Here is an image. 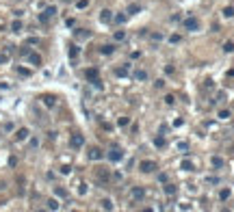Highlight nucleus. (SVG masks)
<instances>
[{"label":"nucleus","instance_id":"b1692460","mask_svg":"<svg viewBox=\"0 0 234 212\" xmlns=\"http://www.w3.org/2000/svg\"><path fill=\"white\" fill-rule=\"evenodd\" d=\"M139 11H141V7H139V5H130V7H128V15H137Z\"/></svg>","mask_w":234,"mask_h":212},{"label":"nucleus","instance_id":"a18cd8bd","mask_svg":"<svg viewBox=\"0 0 234 212\" xmlns=\"http://www.w3.org/2000/svg\"><path fill=\"white\" fill-rule=\"evenodd\" d=\"M165 74H174V67L171 65H165Z\"/></svg>","mask_w":234,"mask_h":212},{"label":"nucleus","instance_id":"79ce46f5","mask_svg":"<svg viewBox=\"0 0 234 212\" xmlns=\"http://www.w3.org/2000/svg\"><path fill=\"white\" fill-rule=\"evenodd\" d=\"M48 20H50V17L46 15V13H41V15H39V22H41V24H46V22H48Z\"/></svg>","mask_w":234,"mask_h":212},{"label":"nucleus","instance_id":"aec40b11","mask_svg":"<svg viewBox=\"0 0 234 212\" xmlns=\"http://www.w3.org/2000/svg\"><path fill=\"white\" fill-rule=\"evenodd\" d=\"M46 203H48V210H59V201H57L54 197H52V199H48Z\"/></svg>","mask_w":234,"mask_h":212},{"label":"nucleus","instance_id":"7ed1b4c3","mask_svg":"<svg viewBox=\"0 0 234 212\" xmlns=\"http://www.w3.org/2000/svg\"><path fill=\"white\" fill-rule=\"evenodd\" d=\"M108 160H111V162H119V160H124V152H122V147H111V152H108Z\"/></svg>","mask_w":234,"mask_h":212},{"label":"nucleus","instance_id":"9b49d317","mask_svg":"<svg viewBox=\"0 0 234 212\" xmlns=\"http://www.w3.org/2000/svg\"><path fill=\"white\" fill-rule=\"evenodd\" d=\"M100 52H102L104 56H111V54L115 52V45H113V43H106V45H102V48H100Z\"/></svg>","mask_w":234,"mask_h":212},{"label":"nucleus","instance_id":"ddd939ff","mask_svg":"<svg viewBox=\"0 0 234 212\" xmlns=\"http://www.w3.org/2000/svg\"><path fill=\"white\" fill-rule=\"evenodd\" d=\"M163 191H165V195H169V197H171V195H176V193H178V188L165 182V186H163Z\"/></svg>","mask_w":234,"mask_h":212},{"label":"nucleus","instance_id":"bb28decb","mask_svg":"<svg viewBox=\"0 0 234 212\" xmlns=\"http://www.w3.org/2000/svg\"><path fill=\"white\" fill-rule=\"evenodd\" d=\"M48 17H52V15H57V7H46V11H43Z\"/></svg>","mask_w":234,"mask_h":212},{"label":"nucleus","instance_id":"4468645a","mask_svg":"<svg viewBox=\"0 0 234 212\" xmlns=\"http://www.w3.org/2000/svg\"><path fill=\"white\" fill-rule=\"evenodd\" d=\"M180 167H182V171H195V164H193L191 160H182Z\"/></svg>","mask_w":234,"mask_h":212},{"label":"nucleus","instance_id":"4be33fe9","mask_svg":"<svg viewBox=\"0 0 234 212\" xmlns=\"http://www.w3.org/2000/svg\"><path fill=\"white\" fill-rule=\"evenodd\" d=\"M54 195H57V197H67V191H65V188H61V186H54Z\"/></svg>","mask_w":234,"mask_h":212},{"label":"nucleus","instance_id":"de8ad7c7","mask_svg":"<svg viewBox=\"0 0 234 212\" xmlns=\"http://www.w3.org/2000/svg\"><path fill=\"white\" fill-rule=\"evenodd\" d=\"M28 43H31V45H35V43H39V39H37V37H31V39H28Z\"/></svg>","mask_w":234,"mask_h":212},{"label":"nucleus","instance_id":"a19ab883","mask_svg":"<svg viewBox=\"0 0 234 212\" xmlns=\"http://www.w3.org/2000/svg\"><path fill=\"white\" fill-rule=\"evenodd\" d=\"M180 39H182V37H180V35H171V37H169V41H171V43H178V41H180Z\"/></svg>","mask_w":234,"mask_h":212},{"label":"nucleus","instance_id":"72a5a7b5","mask_svg":"<svg viewBox=\"0 0 234 212\" xmlns=\"http://www.w3.org/2000/svg\"><path fill=\"white\" fill-rule=\"evenodd\" d=\"M89 7V0H78L76 2V9H87Z\"/></svg>","mask_w":234,"mask_h":212},{"label":"nucleus","instance_id":"37998d69","mask_svg":"<svg viewBox=\"0 0 234 212\" xmlns=\"http://www.w3.org/2000/svg\"><path fill=\"white\" fill-rule=\"evenodd\" d=\"M15 164H17V158L11 156V158H9V167H15Z\"/></svg>","mask_w":234,"mask_h":212},{"label":"nucleus","instance_id":"c85d7f7f","mask_svg":"<svg viewBox=\"0 0 234 212\" xmlns=\"http://www.w3.org/2000/svg\"><path fill=\"white\" fill-rule=\"evenodd\" d=\"M163 100H165V104H167V106H171V104L176 102V98L171 95V93H167V95H165V98H163Z\"/></svg>","mask_w":234,"mask_h":212},{"label":"nucleus","instance_id":"5701e85b","mask_svg":"<svg viewBox=\"0 0 234 212\" xmlns=\"http://www.w3.org/2000/svg\"><path fill=\"white\" fill-rule=\"evenodd\" d=\"M11 31H13V33H20V31H22V22H20V17L11 24Z\"/></svg>","mask_w":234,"mask_h":212},{"label":"nucleus","instance_id":"423d86ee","mask_svg":"<svg viewBox=\"0 0 234 212\" xmlns=\"http://www.w3.org/2000/svg\"><path fill=\"white\" fill-rule=\"evenodd\" d=\"M100 22H102V24H111V22H113V11L102 9L100 11Z\"/></svg>","mask_w":234,"mask_h":212},{"label":"nucleus","instance_id":"c03bdc74","mask_svg":"<svg viewBox=\"0 0 234 212\" xmlns=\"http://www.w3.org/2000/svg\"><path fill=\"white\" fill-rule=\"evenodd\" d=\"M178 149H180V152H186V149H189V145H186V143H178Z\"/></svg>","mask_w":234,"mask_h":212},{"label":"nucleus","instance_id":"a878e982","mask_svg":"<svg viewBox=\"0 0 234 212\" xmlns=\"http://www.w3.org/2000/svg\"><path fill=\"white\" fill-rule=\"evenodd\" d=\"M17 74H20V76H24V78H28V76H31V69H26V67H17Z\"/></svg>","mask_w":234,"mask_h":212},{"label":"nucleus","instance_id":"cd10ccee","mask_svg":"<svg viewBox=\"0 0 234 212\" xmlns=\"http://www.w3.org/2000/svg\"><path fill=\"white\" fill-rule=\"evenodd\" d=\"M91 84H93V87H96L98 91H102V89H104V84H102V80H100V78H96V80H91Z\"/></svg>","mask_w":234,"mask_h":212},{"label":"nucleus","instance_id":"6ab92c4d","mask_svg":"<svg viewBox=\"0 0 234 212\" xmlns=\"http://www.w3.org/2000/svg\"><path fill=\"white\" fill-rule=\"evenodd\" d=\"M223 52H228V54L234 52V41H225V43H223Z\"/></svg>","mask_w":234,"mask_h":212},{"label":"nucleus","instance_id":"f704fd0d","mask_svg":"<svg viewBox=\"0 0 234 212\" xmlns=\"http://www.w3.org/2000/svg\"><path fill=\"white\" fill-rule=\"evenodd\" d=\"M223 15H225V17H232V15H234V7H225V9H223Z\"/></svg>","mask_w":234,"mask_h":212},{"label":"nucleus","instance_id":"c756f323","mask_svg":"<svg viewBox=\"0 0 234 212\" xmlns=\"http://www.w3.org/2000/svg\"><path fill=\"white\" fill-rule=\"evenodd\" d=\"M230 195H232V193H230V188H223V191L219 193V197H221L223 201H225V199H230Z\"/></svg>","mask_w":234,"mask_h":212},{"label":"nucleus","instance_id":"2f4dec72","mask_svg":"<svg viewBox=\"0 0 234 212\" xmlns=\"http://www.w3.org/2000/svg\"><path fill=\"white\" fill-rule=\"evenodd\" d=\"M102 208L104 210H113V201L111 199H102Z\"/></svg>","mask_w":234,"mask_h":212},{"label":"nucleus","instance_id":"ea45409f","mask_svg":"<svg viewBox=\"0 0 234 212\" xmlns=\"http://www.w3.org/2000/svg\"><path fill=\"white\" fill-rule=\"evenodd\" d=\"M76 37H80V39H85V37H89V33H87V31H76Z\"/></svg>","mask_w":234,"mask_h":212},{"label":"nucleus","instance_id":"6e6552de","mask_svg":"<svg viewBox=\"0 0 234 212\" xmlns=\"http://www.w3.org/2000/svg\"><path fill=\"white\" fill-rule=\"evenodd\" d=\"M41 102H43L46 106H48V108H52V106L57 104V98H54V95H50V93H48V95H41Z\"/></svg>","mask_w":234,"mask_h":212},{"label":"nucleus","instance_id":"a211bd4d","mask_svg":"<svg viewBox=\"0 0 234 212\" xmlns=\"http://www.w3.org/2000/svg\"><path fill=\"white\" fill-rule=\"evenodd\" d=\"M154 145H156V147H165V145H167L165 136H163V134H160V136H156V138H154Z\"/></svg>","mask_w":234,"mask_h":212},{"label":"nucleus","instance_id":"393cba45","mask_svg":"<svg viewBox=\"0 0 234 212\" xmlns=\"http://www.w3.org/2000/svg\"><path fill=\"white\" fill-rule=\"evenodd\" d=\"M232 117V113L228 110V108H223V110H219V119H230Z\"/></svg>","mask_w":234,"mask_h":212},{"label":"nucleus","instance_id":"09e8293b","mask_svg":"<svg viewBox=\"0 0 234 212\" xmlns=\"http://www.w3.org/2000/svg\"><path fill=\"white\" fill-rule=\"evenodd\" d=\"M63 2H72V0H63Z\"/></svg>","mask_w":234,"mask_h":212},{"label":"nucleus","instance_id":"e433bc0d","mask_svg":"<svg viewBox=\"0 0 234 212\" xmlns=\"http://www.w3.org/2000/svg\"><path fill=\"white\" fill-rule=\"evenodd\" d=\"M59 171H61V173H63V175H67V173H69V171H72V167H69V164H63V167H61V169H59Z\"/></svg>","mask_w":234,"mask_h":212},{"label":"nucleus","instance_id":"7c9ffc66","mask_svg":"<svg viewBox=\"0 0 234 212\" xmlns=\"http://www.w3.org/2000/svg\"><path fill=\"white\" fill-rule=\"evenodd\" d=\"M128 20V15H124V13H119V15H115V22L117 24H124V22Z\"/></svg>","mask_w":234,"mask_h":212},{"label":"nucleus","instance_id":"0eeeda50","mask_svg":"<svg viewBox=\"0 0 234 212\" xmlns=\"http://www.w3.org/2000/svg\"><path fill=\"white\" fill-rule=\"evenodd\" d=\"M145 197V188L143 186H134L132 188V199H143Z\"/></svg>","mask_w":234,"mask_h":212},{"label":"nucleus","instance_id":"2eb2a0df","mask_svg":"<svg viewBox=\"0 0 234 212\" xmlns=\"http://www.w3.org/2000/svg\"><path fill=\"white\" fill-rule=\"evenodd\" d=\"M28 61H31L33 65H41V56H39L37 52H31V54H28Z\"/></svg>","mask_w":234,"mask_h":212},{"label":"nucleus","instance_id":"39448f33","mask_svg":"<svg viewBox=\"0 0 234 212\" xmlns=\"http://www.w3.org/2000/svg\"><path fill=\"white\" fill-rule=\"evenodd\" d=\"M87 156H89V160H102V158H104V154H102L100 147H91V149L87 152Z\"/></svg>","mask_w":234,"mask_h":212},{"label":"nucleus","instance_id":"473e14b6","mask_svg":"<svg viewBox=\"0 0 234 212\" xmlns=\"http://www.w3.org/2000/svg\"><path fill=\"white\" fill-rule=\"evenodd\" d=\"M124 39H126V33L124 31H117L115 33V41H124Z\"/></svg>","mask_w":234,"mask_h":212},{"label":"nucleus","instance_id":"f8f14e48","mask_svg":"<svg viewBox=\"0 0 234 212\" xmlns=\"http://www.w3.org/2000/svg\"><path fill=\"white\" fill-rule=\"evenodd\" d=\"M115 76H117V78H124V76H128V65L117 67V69H115Z\"/></svg>","mask_w":234,"mask_h":212},{"label":"nucleus","instance_id":"f03ea898","mask_svg":"<svg viewBox=\"0 0 234 212\" xmlns=\"http://www.w3.org/2000/svg\"><path fill=\"white\" fill-rule=\"evenodd\" d=\"M182 26H184V31H197L199 28V22L195 20V17H184V22H182Z\"/></svg>","mask_w":234,"mask_h":212},{"label":"nucleus","instance_id":"20e7f679","mask_svg":"<svg viewBox=\"0 0 234 212\" xmlns=\"http://www.w3.org/2000/svg\"><path fill=\"white\" fill-rule=\"evenodd\" d=\"M139 167H141V171L143 173H154L158 167H156V162H152V160H143L141 164H139Z\"/></svg>","mask_w":234,"mask_h":212},{"label":"nucleus","instance_id":"c9c22d12","mask_svg":"<svg viewBox=\"0 0 234 212\" xmlns=\"http://www.w3.org/2000/svg\"><path fill=\"white\" fill-rule=\"evenodd\" d=\"M117 124L124 128V126H128V124H130V119H128V117H119V121H117Z\"/></svg>","mask_w":234,"mask_h":212},{"label":"nucleus","instance_id":"dca6fc26","mask_svg":"<svg viewBox=\"0 0 234 212\" xmlns=\"http://www.w3.org/2000/svg\"><path fill=\"white\" fill-rule=\"evenodd\" d=\"M78 52H80V48H78V45H69V59H72V61H76Z\"/></svg>","mask_w":234,"mask_h":212},{"label":"nucleus","instance_id":"4c0bfd02","mask_svg":"<svg viewBox=\"0 0 234 212\" xmlns=\"http://www.w3.org/2000/svg\"><path fill=\"white\" fill-rule=\"evenodd\" d=\"M7 61H9V54H7V52H0V65L7 63Z\"/></svg>","mask_w":234,"mask_h":212},{"label":"nucleus","instance_id":"58836bf2","mask_svg":"<svg viewBox=\"0 0 234 212\" xmlns=\"http://www.w3.org/2000/svg\"><path fill=\"white\" fill-rule=\"evenodd\" d=\"M87 193V184H78V195H85Z\"/></svg>","mask_w":234,"mask_h":212},{"label":"nucleus","instance_id":"1a4fd4ad","mask_svg":"<svg viewBox=\"0 0 234 212\" xmlns=\"http://www.w3.org/2000/svg\"><path fill=\"white\" fill-rule=\"evenodd\" d=\"M85 78H87L89 82H91V80H96V78H100V76H98V69H96V67H89L87 72H85Z\"/></svg>","mask_w":234,"mask_h":212},{"label":"nucleus","instance_id":"412c9836","mask_svg":"<svg viewBox=\"0 0 234 212\" xmlns=\"http://www.w3.org/2000/svg\"><path fill=\"white\" fill-rule=\"evenodd\" d=\"M132 76H134L137 80H148V74H145V72H141V69H137V72H134Z\"/></svg>","mask_w":234,"mask_h":212},{"label":"nucleus","instance_id":"f3484780","mask_svg":"<svg viewBox=\"0 0 234 212\" xmlns=\"http://www.w3.org/2000/svg\"><path fill=\"white\" fill-rule=\"evenodd\" d=\"M210 162H213L215 169H221V167H223V158H219V156H213V160H210Z\"/></svg>","mask_w":234,"mask_h":212},{"label":"nucleus","instance_id":"49530a36","mask_svg":"<svg viewBox=\"0 0 234 212\" xmlns=\"http://www.w3.org/2000/svg\"><path fill=\"white\" fill-rule=\"evenodd\" d=\"M154 84H156V87H158V89H163V87H165V80H156V82H154Z\"/></svg>","mask_w":234,"mask_h":212},{"label":"nucleus","instance_id":"f257e3e1","mask_svg":"<svg viewBox=\"0 0 234 212\" xmlns=\"http://www.w3.org/2000/svg\"><path fill=\"white\" fill-rule=\"evenodd\" d=\"M69 145H72L74 149H80V147L85 145V136H82V134H78V132H74V134H72V138H69Z\"/></svg>","mask_w":234,"mask_h":212},{"label":"nucleus","instance_id":"9d476101","mask_svg":"<svg viewBox=\"0 0 234 212\" xmlns=\"http://www.w3.org/2000/svg\"><path fill=\"white\" fill-rule=\"evenodd\" d=\"M28 134H31V132H28L26 128H20V130L15 132V141H26V138H28Z\"/></svg>","mask_w":234,"mask_h":212}]
</instances>
